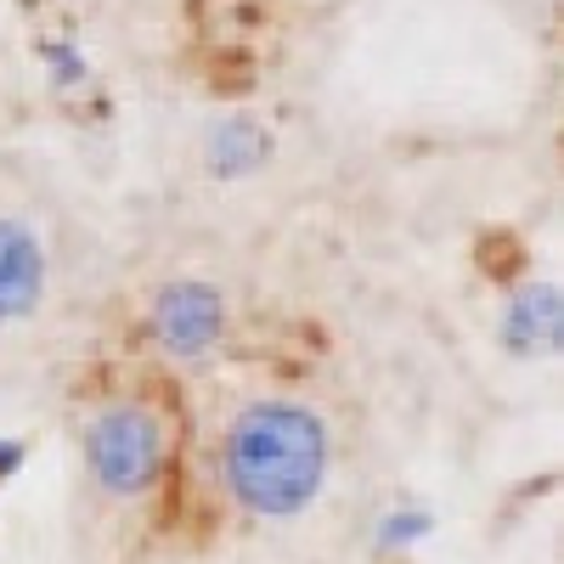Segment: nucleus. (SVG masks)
I'll list each match as a JSON object with an SVG mask.
<instances>
[{
  "label": "nucleus",
  "mask_w": 564,
  "mask_h": 564,
  "mask_svg": "<svg viewBox=\"0 0 564 564\" xmlns=\"http://www.w3.org/2000/svg\"><path fill=\"white\" fill-rule=\"evenodd\" d=\"M327 468H334L327 417L289 395L238 406L220 435V486L231 508L265 525H289L311 513L327 486Z\"/></svg>",
  "instance_id": "nucleus-1"
},
{
  "label": "nucleus",
  "mask_w": 564,
  "mask_h": 564,
  "mask_svg": "<svg viewBox=\"0 0 564 564\" xmlns=\"http://www.w3.org/2000/svg\"><path fill=\"white\" fill-rule=\"evenodd\" d=\"M85 475L108 502H141L164 486L170 430L148 401H102L79 435Z\"/></svg>",
  "instance_id": "nucleus-2"
},
{
  "label": "nucleus",
  "mask_w": 564,
  "mask_h": 564,
  "mask_svg": "<svg viewBox=\"0 0 564 564\" xmlns=\"http://www.w3.org/2000/svg\"><path fill=\"white\" fill-rule=\"evenodd\" d=\"M226 294L204 276H170L164 289L148 300V339L170 361H209L226 345Z\"/></svg>",
  "instance_id": "nucleus-3"
},
{
  "label": "nucleus",
  "mask_w": 564,
  "mask_h": 564,
  "mask_svg": "<svg viewBox=\"0 0 564 564\" xmlns=\"http://www.w3.org/2000/svg\"><path fill=\"white\" fill-rule=\"evenodd\" d=\"M497 345L513 361H553L564 356V289L558 282H520L497 316Z\"/></svg>",
  "instance_id": "nucleus-4"
},
{
  "label": "nucleus",
  "mask_w": 564,
  "mask_h": 564,
  "mask_svg": "<svg viewBox=\"0 0 564 564\" xmlns=\"http://www.w3.org/2000/svg\"><path fill=\"white\" fill-rule=\"evenodd\" d=\"M45 282H52V260H45L40 231L18 215H0V327L34 316Z\"/></svg>",
  "instance_id": "nucleus-5"
},
{
  "label": "nucleus",
  "mask_w": 564,
  "mask_h": 564,
  "mask_svg": "<svg viewBox=\"0 0 564 564\" xmlns=\"http://www.w3.org/2000/svg\"><path fill=\"white\" fill-rule=\"evenodd\" d=\"M271 153H276V135H271L254 113H231V119L209 124V135H204V170H209L220 186L260 175V170L271 164Z\"/></svg>",
  "instance_id": "nucleus-6"
},
{
  "label": "nucleus",
  "mask_w": 564,
  "mask_h": 564,
  "mask_svg": "<svg viewBox=\"0 0 564 564\" xmlns=\"http://www.w3.org/2000/svg\"><path fill=\"white\" fill-rule=\"evenodd\" d=\"M435 536V513L430 508H417V502H395V508H384L379 513V525H372V547L379 553H412V547H423Z\"/></svg>",
  "instance_id": "nucleus-7"
},
{
  "label": "nucleus",
  "mask_w": 564,
  "mask_h": 564,
  "mask_svg": "<svg viewBox=\"0 0 564 564\" xmlns=\"http://www.w3.org/2000/svg\"><path fill=\"white\" fill-rule=\"evenodd\" d=\"M23 463H29V446L18 435H0V486H7L12 475H23Z\"/></svg>",
  "instance_id": "nucleus-8"
}]
</instances>
